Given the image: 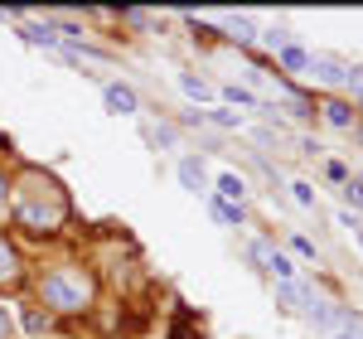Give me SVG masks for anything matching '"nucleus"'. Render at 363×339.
I'll use <instances>...</instances> for the list:
<instances>
[{"instance_id":"nucleus-2","label":"nucleus","mask_w":363,"mask_h":339,"mask_svg":"<svg viewBox=\"0 0 363 339\" xmlns=\"http://www.w3.org/2000/svg\"><path fill=\"white\" fill-rule=\"evenodd\" d=\"M39 291H44V306H54L63 315L92 306V277H87L83 267H54V272H44Z\"/></svg>"},{"instance_id":"nucleus-17","label":"nucleus","mask_w":363,"mask_h":339,"mask_svg":"<svg viewBox=\"0 0 363 339\" xmlns=\"http://www.w3.org/2000/svg\"><path fill=\"white\" fill-rule=\"evenodd\" d=\"M44 325H49V320H44L39 311H25V330L29 335H44Z\"/></svg>"},{"instance_id":"nucleus-12","label":"nucleus","mask_w":363,"mask_h":339,"mask_svg":"<svg viewBox=\"0 0 363 339\" xmlns=\"http://www.w3.org/2000/svg\"><path fill=\"white\" fill-rule=\"evenodd\" d=\"M179 83H184V92H189V97H199V102H203V97H213V87L203 83V78H194V73H179Z\"/></svg>"},{"instance_id":"nucleus-11","label":"nucleus","mask_w":363,"mask_h":339,"mask_svg":"<svg viewBox=\"0 0 363 339\" xmlns=\"http://www.w3.org/2000/svg\"><path fill=\"white\" fill-rule=\"evenodd\" d=\"M218 194H223V204H228V199H242V194H247V184H242L238 174H218Z\"/></svg>"},{"instance_id":"nucleus-6","label":"nucleus","mask_w":363,"mask_h":339,"mask_svg":"<svg viewBox=\"0 0 363 339\" xmlns=\"http://www.w3.org/2000/svg\"><path fill=\"white\" fill-rule=\"evenodd\" d=\"M310 73H315V78H325V83H349V68L335 63V58H310Z\"/></svg>"},{"instance_id":"nucleus-26","label":"nucleus","mask_w":363,"mask_h":339,"mask_svg":"<svg viewBox=\"0 0 363 339\" xmlns=\"http://www.w3.org/2000/svg\"><path fill=\"white\" fill-rule=\"evenodd\" d=\"M0 20H5V10H0Z\"/></svg>"},{"instance_id":"nucleus-19","label":"nucleus","mask_w":363,"mask_h":339,"mask_svg":"<svg viewBox=\"0 0 363 339\" xmlns=\"http://www.w3.org/2000/svg\"><path fill=\"white\" fill-rule=\"evenodd\" d=\"M228 102H242V107H257V102H252V92H247V87H228Z\"/></svg>"},{"instance_id":"nucleus-8","label":"nucleus","mask_w":363,"mask_h":339,"mask_svg":"<svg viewBox=\"0 0 363 339\" xmlns=\"http://www.w3.org/2000/svg\"><path fill=\"white\" fill-rule=\"evenodd\" d=\"M179 179H184V189H203V165H199L194 155H184V160H179Z\"/></svg>"},{"instance_id":"nucleus-20","label":"nucleus","mask_w":363,"mask_h":339,"mask_svg":"<svg viewBox=\"0 0 363 339\" xmlns=\"http://www.w3.org/2000/svg\"><path fill=\"white\" fill-rule=\"evenodd\" d=\"M325 174H330V179H339V184H344V179H349V170L339 165V160H330V165H325Z\"/></svg>"},{"instance_id":"nucleus-4","label":"nucleus","mask_w":363,"mask_h":339,"mask_svg":"<svg viewBox=\"0 0 363 339\" xmlns=\"http://www.w3.org/2000/svg\"><path fill=\"white\" fill-rule=\"evenodd\" d=\"M102 97H107V112H116V116H131V112H136V92H131L126 83H107Z\"/></svg>"},{"instance_id":"nucleus-3","label":"nucleus","mask_w":363,"mask_h":339,"mask_svg":"<svg viewBox=\"0 0 363 339\" xmlns=\"http://www.w3.org/2000/svg\"><path fill=\"white\" fill-rule=\"evenodd\" d=\"M252 262H262V272H272V277H281V282H291V272H296L272 243H252Z\"/></svg>"},{"instance_id":"nucleus-13","label":"nucleus","mask_w":363,"mask_h":339,"mask_svg":"<svg viewBox=\"0 0 363 339\" xmlns=\"http://www.w3.org/2000/svg\"><path fill=\"white\" fill-rule=\"evenodd\" d=\"M228 29H233L238 44H247V39H252V20H247V15H228Z\"/></svg>"},{"instance_id":"nucleus-10","label":"nucleus","mask_w":363,"mask_h":339,"mask_svg":"<svg viewBox=\"0 0 363 339\" xmlns=\"http://www.w3.org/2000/svg\"><path fill=\"white\" fill-rule=\"evenodd\" d=\"M213 218L228 223V228H242V209H238V204H223V199H213Z\"/></svg>"},{"instance_id":"nucleus-23","label":"nucleus","mask_w":363,"mask_h":339,"mask_svg":"<svg viewBox=\"0 0 363 339\" xmlns=\"http://www.w3.org/2000/svg\"><path fill=\"white\" fill-rule=\"evenodd\" d=\"M0 150H10V141H5V136H0Z\"/></svg>"},{"instance_id":"nucleus-22","label":"nucleus","mask_w":363,"mask_h":339,"mask_svg":"<svg viewBox=\"0 0 363 339\" xmlns=\"http://www.w3.org/2000/svg\"><path fill=\"white\" fill-rule=\"evenodd\" d=\"M5 189H10V184H5V174H0V213H5Z\"/></svg>"},{"instance_id":"nucleus-18","label":"nucleus","mask_w":363,"mask_h":339,"mask_svg":"<svg viewBox=\"0 0 363 339\" xmlns=\"http://www.w3.org/2000/svg\"><path fill=\"white\" fill-rule=\"evenodd\" d=\"M344 194H349V204H354V209H363V184H354V179H344Z\"/></svg>"},{"instance_id":"nucleus-5","label":"nucleus","mask_w":363,"mask_h":339,"mask_svg":"<svg viewBox=\"0 0 363 339\" xmlns=\"http://www.w3.org/2000/svg\"><path fill=\"white\" fill-rule=\"evenodd\" d=\"M169 339H203L194 311H174V320H169Z\"/></svg>"},{"instance_id":"nucleus-1","label":"nucleus","mask_w":363,"mask_h":339,"mask_svg":"<svg viewBox=\"0 0 363 339\" xmlns=\"http://www.w3.org/2000/svg\"><path fill=\"white\" fill-rule=\"evenodd\" d=\"M10 213L15 223L29 228V233H58L63 218H68V199L49 174L39 170H25L15 184H10Z\"/></svg>"},{"instance_id":"nucleus-9","label":"nucleus","mask_w":363,"mask_h":339,"mask_svg":"<svg viewBox=\"0 0 363 339\" xmlns=\"http://www.w3.org/2000/svg\"><path fill=\"white\" fill-rule=\"evenodd\" d=\"M325 116H330V121H335V126H344V131H349V126H354V107H349V102H325Z\"/></svg>"},{"instance_id":"nucleus-21","label":"nucleus","mask_w":363,"mask_h":339,"mask_svg":"<svg viewBox=\"0 0 363 339\" xmlns=\"http://www.w3.org/2000/svg\"><path fill=\"white\" fill-rule=\"evenodd\" d=\"M0 339H10V315H5V306H0Z\"/></svg>"},{"instance_id":"nucleus-25","label":"nucleus","mask_w":363,"mask_h":339,"mask_svg":"<svg viewBox=\"0 0 363 339\" xmlns=\"http://www.w3.org/2000/svg\"><path fill=\"white\" fill-rule=\"evenodd\" d=\"M339 339H359V335H339Z\"/></svg>"},{"instance_id":"nucleus-24","label":"nucleus","mask_w":363,"mask_h":339,"mask_svg":"<svg viewBox=\"0 0 363 339\" xmlns=\"http://www.w3.org/2000/svg\"><path fill=\"white\" fill-rule=\"evenodd\" d=\"M354 238H359V248H363V228H359V233H354Z\"/></svg>"},{"instance_id":"nucleus-7","label":"nucleus","mask_w":363,"mask_h":339,"mask_svg":"<svg viewBox=\"0 0 363 339\" xmlns=\"http://www.w3.org/2000/svg\"><path fill=\"white\" fill-rule=\"evenodd\" d=\"M10 282H20V252L0 238V286H10Z\"/></svg>"},{"instance_id":"nucleus-16","label":"nucleus","mask_w":363,"mask_h":339,"mask_svg":"<svg viewBox=\"0 0 363 339\" xmlns=\"http://www.w3.org/2000/svg\"><path fill=\"white\" fill-rule=\"evenodd\" d=\"M291 194H296V204H306V209H315V189H310L306 179H296V184H291Z\"/></svg>"},{"instance_id":"nucleus-15","label":"nucleus","mask_w":363,"mask_h":339,"mask_svg":"<svg viewBox=\"0 0 363 339\" xmlns=\"http://www.w3.org/2000/svg\"><path fill=\"white\" fill-rule=\"evenodd\" d=\"M281 63H286V68H310V54L291 44V49H281Z\"/></svg>"},{"instance_id":"nucleus-14","label":"nucleus","mask_w":363,"mask_h":339,"mask_svg":"<svg viewBox=\"0 0 363 339\" xmlns=\"http://www.w3.org/2000/svg\"><path fill=\"white\" fill-rule=\"evenodd\" d=\"M25 39H29V44H58L54 25H29V29H25Z\"/></svg>"}]
</instances>
